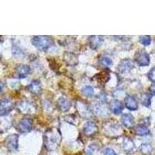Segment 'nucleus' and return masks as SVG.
Returning a JSON list of instances; mask_svg holds the SVG:
<instances>
[{"instance_id":"f257e3e1","label":"nucleus","mask_w":155,"mask_h":155,"mask_svg":"<svg viewBox=\"0 0 155 155\" xmlns=\"http://www.w3.org/2000/svg\"><path fill=\"white\" fill-rule=\"evenodd\" d=\"M61 142V134L56 130H51L45 134L44 143L48 150H55Z\"/></svg>"},{"instance_id":"f03ea898","label":"nucleus","mask_w":155,"mask_h":155,"mask_svg":"<svg viewBox=\"0 0 155 155\" xmlns=\"http://www.w3.org/2000/svg\"><path fill=\"white\" fill-rule=\"evenodd\" d=\"M32 44L37 49L46 51L53 44V40L49 36H34L32 39Z\"/></svg>"},{"instance_id":"7ed1b4c3","label":"nucleus","mask_w":155,"mask_h":155,"mask_svg":"<svg viewBox=\"0 0 155 155\" xmlns=\"http://www.w3.org/2000/svg\"><path fill=\"white\" fill-rule=\"evenodd\" d=\"M134 61L139 66H147L150 64V56L146 51L140 50L136 53Z\"/></svg>"},{"instance_id":"20e7f679","label":"nucleus","mask_w":155,"mask_h":155,"mask_svg":"<svg viewBox=\"0 0 155 155\" xmlns=\"http://www.w3.org/2000/svg\"><path fill=\"white\" fill-rule=\"evenodd\" d=\"M18 140L19 136L17 134H12L9 136L5 140V147L9 151H16L18 150Z\"/></svg>"},{"instance_id":"39448f33","label":"nucleus","mask_w":155,"mask_h":155,"mask_svg":"<svg viewBox=\"0 0 155 155\" xmlns=\"http://www.w3.org/2000/svg\"><path fill=\"white\" fill-rule=\"evenodd\" d=\"M12 109V102L9 98H3L1 100V106H0V114L3 116L7 115Z\"/></svg>"},{"instance_id":"423d86ee","label":"nucleus","mask_w":155,"mask_h":155,"mask_svg":"<svg viewBox=\"0 0 155 155\" xmlns=\"http://www.w3.org/2000/svg\"><path fill=\"white\" fill-rule=\"evenodd\" d=\"M33 127V122L29 118H23L18 124V130L19 132L26 134L29 133Z\"/></svg>"},{"instance_id":"0eeeda50","label":"nucleus","mask_w":155,"mask_h":155,"mask_svg":"<svg viewBox=\"0 0 155 155\" xmlns=\"http://www.w3.org/2000/svg\"><path fill=\"white\" fill-rule=\"evenodd\" d=\"M30 71V68L27 64H18L16 68V73L19 78H24L29 74Z\"/></svg>"},{"instance_id":"6e6552de","label":"nucleus","mask_w":155,"mask_h":155,"mask_svg":"<svg viewBox=\"0 0 155 155\" xmlns=\"http://www.w3.org/2000/svg\"><path fill=\"white\" fill-rule=\"evenodd\" d=\"M71 106V102L65 97H61L58 100V107L61 112H67Z\"/></svg>"},{"instance_id":"1a4fd4ad","label":"nucleus","mask_w":155,"mask_h":155,"mask_svg":"<svg viewBox=\"0 0 155 155\" xmlns=\"http://www.w3.org/2000/svg\"><path fill=\"white\" fill-rule=\"evenodd\" d=\"M133 68H134V64H133L132 61L129 60V59H125L120 63L118 66V71L120 73L128 72Z\"/></svg>"},{"instance_id":"9d476101","label":"nucleus","mask_w":155,"mask_h":155,"mask_svg":"<svg viewBox=\"0 0 155 155\" xmlns=\"http://www.w3.org/2000/svg\"><path fill=\"white\" fill-rule=\"evenodd\" d=\"M124 104L127 109L132 110V111L137 110L138 109L137 101L134 96H131V95H128L126 97L125 100H124Z\"/></svg>"},{"instance_id":"9b49d317","label":"nucleus","mask_w":155,"mask_h":155,"mask_svg":"<svg viewBox=\"0 0 155 155\" xmlns=\"http://www.w3.org/2000/svg\"><path fill=\"white\" fill-rule=\"evenodd\" d=\"M103 37L102 36H91L88 38L89 45L92 49H97L99 48L103 43Z\"/></svg>"},{"instance_id":"f8f14e48","label":"nucleus","mask_w":155,"mask_h":155,"mask_svg":"<svg viewBox=\"0 0 155 155\" xmlns=\"http://www.w3.org/2000/svg\"><path fill=\"white\" fill-rule=\"evenodd\" d=\"M124 104L120 101L116 100V99L112 101L111 103H110V109L116 115L120 114L124 110Z\"/></svg>"},{"instance_id":"ddd939ff","label":"nucleus","mask_w":155,"mask_h":155,"mask_svg":"<svg viewBox=\"0 0 155 155\" xmlns=\"http://www.w3.org/2000/svg\"><path fill=\"white\" fill-rule=\"evenodd\" d=\"M109 78H110V75H109V72H107V71H102V72L97 74L94 77V80H95L98 84L104 85V84H106L109 81Z\"/></svg>"},{"instance_id":"4468645a","label":"nucleus","mask_w":155,"mask_h":155,"mask_svg":"<svg viewBox=\"0 0 155 155\" xmlns=\"http://www.w3.org/2000/svg\"><path fill=\"white\" fill-rule=\"evenodd\" d=\"M83 130L87 136H92L97 131V126L93 122H87L83 127Z\"/></svg>"},{"instance_id":"2eb2a0df","label":"nucleus","mask_w":155,"mask_h":155,"mask_svg":"<svg viewBox=\"0 0 155 155\" xmlns=\"http://www.w3.org/2000/svg\"><path fill=\"white\" fill-rule=\"evenodd\" d=\"M29 90L30 92H32L33 94H36L38 95L42 91V88H41V82L37 80H34L30 82V85H29Z\"/></svg>"},{"instance_id":"dca6fc26","label":"nucleus","mask_w":155,"mask_h":155,"mask_svg":"<svg viewBox=\"0 0 155 155\" xmlns=\"http://www.w3.org/2000/svg\"><path fill=\"white\" fill-rule=\"evenodd\" d=\"M121 122L124 127L130 128L134 124V118L131 114H125L122 116Z\"/></svg>"},{"instance_id":"f3484780","label":"nucleus","mask_w":155,"mask_h":155,"mask_svg":"<svg viewBox=\"0 0 155 155\" xmlns=\"http://www.w3.org/2000/svg\"><path fill=\"white\" fill-rule=\"evenodd\" d=\"M135 133L137 135L140 136V137H145L150 134V130L143 124H140L137 126L135 128Z\"/></svg>"},{"instance_id":"a211bd4d","label":"nucleus","mask_w":155,"mask_h":155,"mask_svg":"<svg viewBox=\"0 0 155 155\" xmlns=\"http://www.w3.org/2000/svg\"><path fill=\"white\" fill-rule=\"evenodd\" d=\"M123 149L126 153H132L134 149V143L131 139L126 138L123 142Z\"/></svg>"},{"instance_id":"6ab92c4d","label":"nucleus","mask_w":155,"mask_h":155,"mask_svg":"<svg viewBox=\"0 0 155 155\" xmlns=\"http://www.w3.org/2000/svg\"><path fill=\"white\" fill-rule=\"evenodd\" d=\"M151 98L152 95L150 93H144L142 96V99H141V102H142V104L143 105L146 107H149L150 106V102H151Z\"/></svg>"},{"instance_id":"aec40b11","label":"nucleus","mask_w":155,"mask_h":155,"mask_svg":"<svg viewBox=\"0 0 155 155\" xmlns=\"http://www.w3.org/2000/svg\"><path fill=\"white\" fill-rule=\"evenodd\" d=\"M152 150H153V147L149 143H143V144L141 145L140 147V151L141 153H143V154L149 155L151 153Z\"/></svg>"},{"instance_id":"412c9836","label":"nucleus","mask_w":155,"mask_h":155,"mask_svg":"<svg viewBox=\"0 0 155 155\" xmlns=\"http://www.w3.org/2000/svg\"><path fill=\"white\" fill-rule=\"evenodd\" d=\"M100 63L102 65L105 66V67H109V66L113 65V61L109 57H103L100 59Z\"/></svg>"},{"instance_id":"4be33fe9","label":"nucleus","mask_w":155,"mask_h":155,"mask_svg":"<svg viewBox=\"0 0 155 155\" xmlns=\"http://www.w3.org/2000/svg\"><path fill=\"white\" fill-rule=\"evenodd\" d=\"M140 42L143 46H148L151 43V38L150 36H141L140 37Z\"/></svg>"},{"instance_id":"5701e85b","label":"nucleus","mask_w":155,"mask_h":155,"mask_svg":"<svg viewBox=\"0 0 155 155\" xmlns=\"http://www.w3.org/2000/svg\"><path fill=\"white\" fill-rule=\"evenodd\" d=\"M81 92H82V93L84 94L85 95L90 97V96H92V95H93L94 89L92 86H89V85H88V86L84 87V88L81 89Z\"/></svg>"},{"instance_id":"b1692460","label":"nucleus","mask_w":155,"mask_h":155,"mask_svg":"<svg viewBox=\"0 0 155 155\" xmlns=\"http://www.w3.org/2000/svg\"><path fill=\"white\" fill-rule=\"evenodd\" d=\"M97 148L95 145H89L86 149V153L88 155H95L96 153Z\"/></svg>"},{"instance_id":"393cba45","label":"nucleus","mask_w":155,"mask_h":155,"mask_svg":"<svg viewBox=\"0 0 155 155\" xmlns=\"http://www.w3.org/2000/svg\"><path fill=\"white\" fill-rule=\"evenodd\" d=\"M147 76H148V78H149L152 82L155 83V66L150 69L149 73H148Z\"/></svg>"},{"instance_id":"a878e982","label":"nucleus","mask_w":155,"mask_h":155,"mask_svg":"<svg viewBox=\"0 0 155 155\" xmlns=\"http://www.w3.org/2000/svg\"><path fill=\"white\" fill-rule=\"evenodd\" d=\"M103 154L104 155H117L116 152L111 149V148H106L105 149L104 152H103Z\"/></svg>"},{"instance_id":"bb28decb","label":"nucleus","mask_w":155,"mask_h":155,"mask_svg":"<svg viewBox=\"0 0 155 155\" xmlns=\"http://www.w3.org/2000/svg\"><path fill=\"white\" fill-rule=\"evenodd\" d=\"M150 92H151V93L153 94V95H155V83H154V84H153L151 86H150Z\"/></svg>"}]
</instances>
